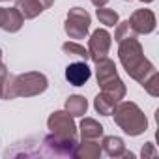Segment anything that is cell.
I'll return each mask as SVG.
<instances>
[{
  "instance_id": "6da1fadb",
  "label": "cell",
  "mask_w": 159,
  "mask_h": 159,
  "mask_svg": "<svg viewBox=\"0 0 159 159\" xmlns=\"http://www.w3.org/2000/svg\"><path fill=\"white\" fill-rule=\"evenodd\" d=\"M118 58L125 73L139 84H142L150 75L157 73L155 66L144 56V49L137 38H127L118 43Z\"/></svg>"
},
{
  "instance_id": "7a4b0ae2",
  "label": "cell",
  "mask_w": 159,
  "mask_h": 159,
  "mask_svg": "<svg viewBox=\"0 0 159 159\" xmlns=\"http://www.w3.org/2000/svg\"><path fill=\"white\" fill-rule=\"evenodd\" d=\"M47 88H49V79L39 71H26L15 77L8 75L4 83V99L34 98L43 94Z\"/></svg>"
},
{
  "instance_id": "3957f363",
  "label": "cell",
  "mask_w": 159,
  "mask_h": 159,
  "mask_svg": "<svg viewBox=\"0 0 159 159\" xmlns=\"http://www.w3.org/2000/svg\"><path fill=\"white\" fill-rule=\"evenodd\" d=\"M112 116L116 125L129 137H139L148 129V118L135 101H118Z\"/></svg>"
},
{
  "instance_id": "277c9868",
  "label": "cell",
  "mask_w": 159,
  "mask_h": 159,
  "mask_svg": "<svg viewBox=\"0 0 159 159\" xmlns=\"http://www.w3.org/2000/svg\"><path fill=\"white\" fill-rule=\"evenodd\" d=\"M90 25H92L90 13L84 8H81V6H75V8H71L67 11L66 23H64V30H66L69 39H84L88 36Z\"/></svg>"
},
{
  "instance_id": "5b68a950",
  "label": "cell",
  "mask_w": 159,
  "mask_h": 159,
  "mask_svg": "<svg viewBox=\"0 0 159 159\" xmlns=\"http://www.w3.org/2000/svg\"><path fill=\"white\" fill-rule=\"evenodd\" d=\"M47 127L56 137H77V124L67 111H54L47 120Z\"/></svg>"
},
{
  "instance_id": "8992f818",
  "label": "cell",
  "mask_w": 159,
  "mask_h": 159,
  "mask_svg": "<svg viewBox=\"0 0 159 159\" xmlns=\"http://www.w3.org/2000/svg\"><path fill=\"white\" fill-rule=\"evenodd\" d=\"M111 45H112V36L109 34L107 28L94 30L90 39H88V56H90V60L98 62V60L105 58L111 51Z\"/></svg>"
},
{
  "instance_id": "52a82bcc",
  "label": "cell",
  "mask_w": 159,
  "mask_h": 159,
  "mask_svg": "<svg viewBox=\"0 0 159 159\" xmlns=\"http://www.w3.org/2000/svg\"><path fill=\"white\" fill-rule=\"evenodd\" d=\"M129 23L133 26V30L137 32V36H148L155 30L157 26V19H155V13L148 8H140V10H135L129 17Z\"/></svg>"
},
{
  "instance_id": "ba28073f",
  "label": "cell",
  "mask_w": 159,
  "mask_h": 159,
  "mask_svg": "<svg viewBox=\"0 0 159 159\" xmlns=\"http://www.w3.org/2000/svg\"><path fill=\"white\" fill-rule=\"evenodd\" d=\"M43 144L49 146L51 153L54 155H66V157H73L75 146H77V137H56V135H49Z\"/></svg>"
},
{
  "instance_id": "9c48e42d",
  "label": "cell",
  "mask_w": 159,
  "mask_h": 159,
  "mask_svg": "<svg viewBox=\"0 0 159 159\" xmlns=\"http://www.w3.org/2000/svg\"><path fill=\"white\" fill-rule=\"evenodd\" d=\"M90 77H92V69L83 60L73 62L66 67V81L71 86H84L90 81Z\"/></svg>"
},
{
  "instance_id": "30bf717a",
  "label": "cell",
  "mask_w": 159,
  "mask_h": 159,
  "mask_svg": "<svg viewBox=\"0 0 159 159\" xmlns=\"http://www.w3.org/2000/svg\"><path fill=\"white\" fill-rule=\"evenodd\" d=\"M25 25V17L21 15V11L17 8H2V21H0V28L4 32L15 34L23 28Z\"/></svg>"
},
{
  "instance_id": "8fae6325",
  "label": "cell",
  "mask_w": 159,
  "mask_h": 159,
  "mask_svg": "<svg viewBox=\"0 0 159 159\" xmlns=\"http://www.w3.org/2000/svg\"><path fill=\"white\" fill-rule=\"evenodd\" d=\"M103 153L99 140H90V139H81V142H77L73 157L77 159H99Z\"/></svg>"
},
{
  "instance_id": "7c38bea8",
  "label": "cell",
  "mask_w": 159,
  "mask_h": 159,
  "mask_svg": "<svg viewBox=\"0 0 159 159\" xmlns=\"http://www.w3.org/2000/svg\"><path fill=\"white\" fill-rule=\"evenodd\" d=\"M96 79H98V84H105L109 81H112V79L118 77V71H116V64L111 60V58H101L96 62Z\"/></svg>"
},
{
  "instance_id": "4fadbf2b",
  "label": "cell",
  "mask_w": 159,
  "mask_h": 159,
  "mask_svg": "<svg viewBox=\"0 0 159 159\" xmlns=\"http://www.w3.org/2000/svg\"><path fill=\"white\" fill-rule=\"evenodd\" d=\"M81 131V139H90V140H99L103 137V125L96 120V118H88L84 116L81 120V124H79V129Z\"/></svg>"
},
{
  "instance_id": "5bb4252c",
  "label": "cell",
  "mask_w": 159,
  "mask_h": 159,
  "mask_svg": "<svg viewBox=\"0 0 159 159\" xmlns=\"http://www.w3.org/2000/svg\"><path fill=\"white\" fill-rule=\"evenodd\" d=\"M101 150H103L109 157H124V153H125V142H124L120 137L109 135V137H103V140H101Z\"/></svg>"
},
{
  "instance_id": "9a60e30c",
  "label": "cell",
  "mask_w": 159,
  "mask_h": 159,
  "mask_svg": "<svg viewBox=\"0 0 159 159\" xmlns=\"http://www.w3.org/2000/svg\"><path fill=\"white\" fill-rule=\"evenodd\" d=\"M64 107H66L64 111H67L73 118H79V116H84V114H86V111H88V101H86L84 96L75 94V96H69V98L66 99V105H64Z\"/></svg>"
},
{
  "instance_id": "2e32d148",
  "label": "cell",
  "mask_w": 159,
  "mask_h": 159,
  "mask_svg": "<svg viewBox=\"0 0 159 159\" xmlns=\"http://www.w3.org/2000/svg\"><path fill=\"white\" fill-rule=\"evenodd\" d=\"M116 103H118V99H114L112 96H109L105 92H99L96 96V99H94V109L101 116H111L112 111H114V107H116Z\"/></svg>"
},
{
  "instance_id": "e0dca14e",
  "label": "cell",
  "mask_w": 159,
  "mask_h": 159,
  "mask_svg": "<svg viewBox=\"0 0 159 159\" xmlns=\"http://www.w3.org/2000/svg\"><path fill=\"white\" fill-rule=\"evenodd\" d=\"M15 8L21 11V15L25 17V21L26 19H36L39 13L45 11L43 6L38 2V0H17V6Z\"/></svg>"
},
{
  "instance_id": "ac0fdd59",
  "label": "cell",
  "mask_w": 159,
  "mask_h": 159,
  "mask_svg": "<svg viewBox=\"0 0 159 159\" xmlns=\"http://www.w3.org/2000/svg\"><path fill=\"white\" fill-rule=\"evenodd\" d=\"M62 51H64V54L73 56V58H79V60H83V62L90 60L88 49H84L81 43H77V41H66V43L62 45Z\"/></svg>"
},
{
  "instance_id": "d6986e66",
  "label": "cell",
  "mask_w": 159,
  "mask_h": 159,
  "mask_svg": "<svg viewBox=\"0 0 159 159\" xmlns=\"http://www.w3.org/2000/svg\"><path fill=\"white\" fill-rule=\"evenodd\" d=\"M127 38H137V32L133 30L129 19L122 21V23H116V30H114V41L116 43H120L122 39H127Z\"/></svg>"
},
{
  "instance_id": "ffe728a7",
  "label": "cell",
  "mask_w": 159,
  "mask_h": 159,
  "mask_svg": "<svg viewBox=\"0 0 159 159\" xmlns=\"http://www.w3.org/2000/svg\"><path fill=\"white\" fill-rule=\"evenodd\" d=\"M96 15H98L99 23L105 25V26H114L118 23V13L114 10H111V8H105V6L103 8H98L96 10Z\"/></svg>"
},
{
  "instance_id": "44dd1931",
  "label": "cell",
  "mask_w": 159,
  "mask_h": 159,
  "mask_svg": "<svg viewBox=\"0 0 159 159\" xmlns=\"http://www.w3.org/2000/svg\"><path fill=\"white\" fill-rule=\"evenodd\" d=\"M152 98H157L159 96V73H153V75H150L146 81L140 84Z\"/></svg>"
},
{
  "instance_id": "7402d4cb",
  "label": "cell",
  "mask_w": 159,
  "mask_h": 159,
  "mask_svg": "<svg viewBox=\"0 0 159 159\" xmlns=\"http://www.w3.org/2000/svg\"><path fill=\"white\" fill-rule=\"evenodd\" d=\"M157 152H155V148H153V144L152 142H146L144 146H142V152H140V155L142 157H153Z\"/></svg>"
},
{
  "instance_id": "603a6c76",
  "label": "cell",
  "mask_w": 159,
  "mask_h": 159,
  "mask_svg": "<svg viewBox=\"0 0 159 159\" xmlns=\"http://www.w3.org/2000/svg\"><path fill=\"white\" fill-rule=\"evenodd\" d=\"M8 67L6 64H2V60H0V83H6V79H8Z\"/></svg>"
},
{
  "instance_id": "cb8c5ba5",
  "label": "cell",
  "mask_w": 159,
  "mask_h": 159,
  "mask_svg": "<svg viewBox=\"0 0 159 159\" xmlns=\"http://www.w3.org/2000/svg\"><path fill=\"white\" fill-rule=\"evenodd\" d=\"M38 2H39V4L43 6V10H49V8H51V6L54 4V0H38Z\"/></svg>"
},
{
  "instance_id": "d4e9b609",
  "label": "cell",
  "mask_w": 159,
  "mask_h": 159,
  "mask_svg": "<svg viewBox=\"0 0 159 159\" xmlns=\"http://www.w3.org/2000/svg\"><path fill=\"white\" fill-rule=\"evenodd\" d=\"M90 2H92L96 8H103V6H107V2H109V0H90Z\"/></svg>"
},
{
  "instance_id": "484cf974",
  "label": "cell",
  "mask_w": 159,
  "mask_h": 159,
  "mask_svg": "<svg viewBox=\"0 0 159 159\" xmlns=\"http://www.w3.org/2000/svg\"><path fill=\"white\" fill-rule=\"evenodd\" d=\"M0 99H4V83H0Z\"/></svg>"
},
{
  "instance_id": "4316f807",
  "label": "cell",
  "mask_w": 159,
  "mask_h": 159,
  "mask_svg": "<svg viewBox=\"0 0 159 159\" xmlns=\"http://www.w3.org/2000/svg\"><path fill=\"white\" fill-rule=\"evenodd\" d=\"M142 4H150V2H153V0H140Z\"/></svg>"
},
{
  "instance_id": "83f0119b",
  "label": "cell",
  "mask_w": 159,
  "mask_h": 159,
  "mask_svg": "<svg viewBox=\"0 0 159 159\" xmlns=\"http://www.w3.org/2000/svg\"><path fill=\"white\" fill-rule=\"evenodd\" d=\"M0 21H2V8H0Z\"/></svg>"
},
{
  "instance_id": "f1b7e54d",
  "label": "cell",
  "mask_w": 159,
  "mask_h": 159,
  "mask_svg": "<svg viewBox=\"0 0 159 159\" xmlns=\"http://www.w3.org/2000/svg\"><path fill=\"white\" fill-rule=\"evenodd\" d=\"M0 60H2V49H0Z\"/></svg>"
},
{
  "instance_id": "f546056e",
  "label": "cell",
  "mask_w": 159,
  "mask_h": 159,
  "mask_svg": "<svg viewBox=\"0 0 159 159\" xmlns=\"http://www.w3.org/2000/svg\"><path fill=\"white\" fill-rule=\"evenodd\" d=\"M0 2H10V0H0Z\"/></svg>"
},
{
  "instance_id": "4dcf8cb0",
  "label": "cell",
  "mask_w": 159,
  "mask_h": 159,
  "mask_svg": "<svg viewBox=\"0 0 159 159\" xmlns=\"http://www.w3.org/2000/svg\"><path fill=\"white\" fill-rule=\"evenodd\" d=\"M127 2H131V0H127Z\"/></svg>"
}]
</instances>
